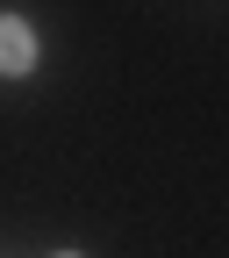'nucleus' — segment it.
<instances>
[{
	"label": "nucleus",
	"mask_w": 229,
	"mask_h": 258,
	"mask_svg": "<svg viewBox=\"0 0 229 258\" xmlns=\"http://www.w3.org/2000/svg\"><path fill=\"white\" fill-rule=\"evenodd\" d=\"M36 64V36H29V22L0 15V72H29Z\"/></svg>",
	"instance_id": "nucleus-1"
},
{
	"label": "nucleus",
	"mask_w": 229,
	"mask_h": 258,
	"mask_svg": "<svg viewBox=\"0 0 229 258\" xmlns=\"http://www.w3.org/2000/svg\"><path fill=\"white\" fill-rule=\"evenodd\" d=\"M57 258H72V251H57Z\"/></svg>",
	"instance_id": "nucleus-2"
}]
</instances>
